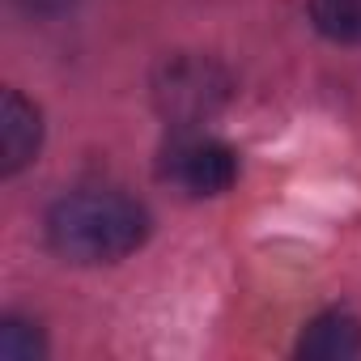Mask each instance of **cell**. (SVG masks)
Masks as SVG:
<instances>
[{"label": "cell", "mask_w": 361, "mask_h": 361, "mask_svg": "<svg viewBox=\"0 0 361 361\" xmlns=\"http://www.w3.org/2000/svg\"><path fill=\"white\" fill-rule=\"evenodd\" d=\"M153 230L149 209L115 188H81L47 209V247L68 264H119L145 247Z\"/></svg>", "instance_id": "cell-1"}, {"label": "cell", "mask_w": 361, "mask_h": 361, "mask_svg": "<svg viewBox=\"0 0 361 361\" xmlns=\"http://www.w3.org/2000/svg\"><path fill=\"white\" fill-rule=\"evenodd\" d=\"M157 178L192 200H213L238 183V153L204 128H174L157 153Z\"/></svg>", "instance_id": "cell-2"}, {"label": "cell", "mask_w": 361, "mask_h": 361, "mask_svg": "<svg viewBox=\"0 0 361 361\" xmlns=\"http://www.w3.org/2000/svg\"><path fill=\"white\" fill-rule=\"evenodd\" d=\"M234 94L230 73L209 56H170L153 73V106L174 128H200Z\"/></svg>", "instance_id": "cell-3"}, {"label": "cell", "mask_w": 361, "mask_h": 361, "mask_svg": "<svg viewBox=\"0 0 361 361\" xmlns=\"http://www.w3.org/2000/svg\"><path fill=\"white\" fill-rule=\"evenodd\" d=\"M39 145H43V115H39V106L26 94L5 90V98H0V174L5 178L22 174L39 157Z\"/></svg>", "instance_id": "cell-4"}, {"label": "cell", "mask_w": 361, "mask_h": 361, "mask_svg": "<svg viewBox=\"0 0 361 361\" xmlns=\"http://www.w3.org/2000/svg\"><path fill=\"white\" fill-rule=\"evenodd\" d=\"M293 353L310 357V361H348V357H361V319L348 314V310H323V314H314L302 327Z\"/></svg>", "instance_id": "cell-5"}, {"label": "cell", "mask_w": 361, "mask_h": 361, "mask_svg": "<svg viewBox=\"0 0 361 361\" xmlns=\"http://www.w3.org/2000/svg\"><path fill=\"white\" fill-rule=\"evenodd\" d=\"M310 22L323 39L361 47V0H310Z\"/></svg>", "instance_id": "cell-6"}, {"label": "cell", "mask_w": 361, "mask_h": 361, "mask_svg": "<svg viewBox=\"0 0 361 361\" xmlns=\"http://www.w3.org/2000/svg\"><path fill=\"white\" fill-rule=\"evenodd\" d=\"M47 353V340L39 331V323L22 319V314H5L0 319V357L5 361H35Z\"/></svg>", "instance_id": "cell-7"}, {"label": "cell", "mask_w": 361, "mask_h": 361, "mask_svg": "<svg viewBox=\"0 0 361 361\" xmlns=\"http://www.w3.org/2000/svg\"><path fill=\"white\" fill-rule=\"evenodd\" d=\"M22 5H26L30 13H56V9L68 5V0H22Z\"/></svg>", "instance_id": "cell-8"}]
</instances>
